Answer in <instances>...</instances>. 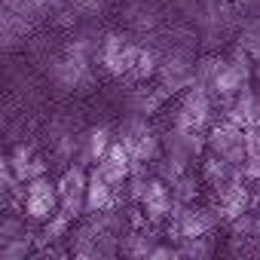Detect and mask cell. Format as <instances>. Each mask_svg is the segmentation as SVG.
I'll return each mask as SVG.
<instances>
[{
  "mask_svg": "<svg viewBox=\"0 0 260 260\" xmlns=\"http://www.w3.org/2000/svg\"><path fill=\"white\" fill-rule=\"evenodd\" d=\"M116 141L128 150L132 162H156L162 156V138L159 132L147 122V116H138V113H128L122 116L119 128H116Z\"/></svg>",
  "mask_w": 260,
  "mask_h": 260,
  "instance_id": "cell-1",
  "label": "cell"
},
{
  "mask_svg": "<svg viewBox=\"0 0 260 260\" xmlns=\"http://www.w3.org/2000/svg\"><path fill=\"white\" fill-rule=\"evenodd\" d=\"M214 92L205 86H190L184 89L178 107H175V119L172 125L178 128H190V132H208L214 122Z\"/></svg>",
  "mask_w": 260,
  "mask_h": 260,
  "instance_id": "cell-2",
  "label": "cell"
},
{
  "mask_svg": "<svg viewBox=\"0 0 260 260\" xmlns=\"http://www.w3.org/2000/svg\"><path fill=\"white\" fill-rule=\"evenodd\" d=\"M193 68H196V55L193 49L187 46H172L162 61H159V71H156V80L159 86L169 92V95H178L184 89L193 86Z\"/></svg>",
  "mask_w": 260,
  "mask_h": 260,
  "instance_id": "cell-3",
  "label": "cell"
},
{
  "mask_svg": "<svg viewBox=\"0 0 260 260\" xmlns=\"http://www.w3.org/2000/svg\"><path fill=\"white\" fill-rule=\"evenodd\" d=\"M55 184H58V208L64 214H71L74 220H80L86 214V190H89V172H86V166L71 162Z\"/></svg>",
  "mask_w": 260,
  "mask_h": 260,
  "instance_id": "cell-4",
  "label": "cell"
},
{
  "mask_svg": "<svg viewBox=\"0 0 260 260\" xmlns=\"http://www.w3.org/2000/svg\"><path fill=\"white\" fill-rule=\"evenodd\" d=\"M208 150L217 153L220 159L233 162V166H242L248 150H245V128L236 125L233 119H220V122H211L208 128Z\"/></svg>",
  "mask_w": 260,
  "mask_h": 260,
  "instance_id": "cell-5",
  "label": "cell"
},
{
  "mask_svg": "<svg viewBox=\"0 0 260 260\" xmlns=\"http://www.w3.org/2000/svg\"><path fill=\"white\" fill-rule=\"evenodd\" d=\"M22 211L28 214V220H49L55 211H58V184L49 181V175H40V178H31L28 181V190H25V205Z\"/></svg>",
  "mask_w": 260,
  "mask_h": 260,
  "instance_id": "cell-6",
  "label": "cell"
},
{
  "mask_svg": "<svg viewBox=\"0 0 260 260\" xmlns=\"http://www.w3.org/2000/svg\"><path fill=\"white\" fill-rule=\"evenodd\" d=\"M141 46L132 43V40H125L122 34H107L101 49H98V61L104 64V71L110 77H128L135 68V58H138Z\"/></svg>",
  "mask_w": 260,
  "mask_h": 260,
  "instance_id": "cell-7",
  "label": "cell"
},
{
  "mask_svg": "<svg viewBox=\"0 0 260 260\" xmlns=\"http://www.w3.org/2000/svg\"><path fill=\"white\" fill-rule=\"evenodd\" d=\"M138 205H141V211H144V217H147V223H150V226H166V220L172 217V208H175L172 184H169V181H162L159 175H153Z\"/></svg>",
  "mask_w": 260,
  "mask_h": 260,
  "instance_id": "cell-8",
  "label": "cell"
},
{
  "mask_svg": "<svg viewBox=\"0 0 260 260\" xmlns=\"http://www.w3.org/2000/svg\"><path fill=\"white\" fill-rule=\"evenodd\" d=\"M113 141H116V135L110 132L107 125H92L89 132L80 135V153H77V162L86 166V169L98 166V162L104 159V153L110 150Z\"/></svg>",
  "mask_w": 260,
  "mask_h": 260,
  "instance_id": "cell-9",
  "label": "cell"
},
{
  "mask_svg": "<svg viewBox=\"0 0 260 260\" xmlns=\"http://www.w3.org/2000/svg\"><path fill=\"white\" fill-rule=\"evenodd\" d=\"M220 110H223V116L226 119H233L236 125H251L254 122V116H257V110H260V92L248 83L245 89H239L233 98H226V101H220Z\"/></svg>",
  "mask_w": 260,
  "mask_h": 260,
  "instance_id": "cell-10",
  "label": "cell"
},
{
  "mask_svg": "<svg viewBox=\"0 0 260 260\" xmlns=\"http://www.w3.org/2000/svg\"><path fill=\"white\" fill-rule=\"evenodd\" d=\"M107 184H113V187H122L125 181H128V175H132V156H128V150L119 144V141H113L110 144V150L104 153V159L98 162V166H92Z\"/></svg>",
  "mask_w": 260,
  "mask_h": 260,
  "instance_id": "cell-11",
  "label": "cell"
},
{
  "mask_svg": "<svg viewBox=\"0 0 260 260\" xmlns=\"http://www.w3.org/2000/svg\"><path fill=\"white\" fill-rule=\"evenodd\" d=\"M156 226H132L119 236V254L122 257H132V260H141V257H150L153 245H156V236H153Z\"/></svg>",
  "mask_w": 260,
  "mask_h": 260,
  "instance_id": "cell-12",
  "label": "cell"
},
{
  "mask_svg": "<svg viewBox=\"0 0 260 260\" xmlns=\"http://www.w3.org/2000/svg\"><path fill=\"white\" fill-rule=\"evenodd\" d=\"M116 205V187L107 184L95 169L89 172V190H86V214H98Z\"/></svg>",
  "mask_w": 260,
  "mask_h": 260,
  "instance_id": "cell-13",
  "label": "cell"
},
{
  "mask_svg": "<svg viewBox=\"0 0 260 260\" xmlns=\"http://www.w3.org/2000/svg\"><path fill=\"white\" fill-rule=\"evenodd\" d=\"M166 98H172V95H169L162 86H156V89H132V95H128L125 107H128V113L150 116V113H156V110L166 104Z\"/></svg>",
  "mask_w": 260,
  "mask_h": 260,
  "instance_id": "cell-14",
  "label": "cell"
},
{
  "mask_svg": "<svg viewBox=\"0 0 260 260\" xmlns=\"http://www.w3.org/2000/svg\"><path fill=\"white\" fill-rule=\"evenodd\" d=\"M223 55L220 52H205V55H199L196 58V68H193V86H205V89H211L214 86V80H217V74L223 71Z\"/></svg>",
  "mask_w": 260,
  "mask_h": 260,
  "instance_id": "cell-15",
  "label": "cell"
},
{
  "mask_svg": "<svg viewBox=\"0 0 260 260\" xmlns=\"http://www.w3.org/2000/svg\"><path fill=\"white\" fill-rule=\"evenodd\" d=\"M34 245H37V239L31 233L16 236V239H4L0 242V260H25V257H31Z\"/></svg>",
  "mask_w": 260,
  "mask_h": 260,
  "instance_id": "cell-16",
  "label": "cell"
},
{
  "mask_svg": "<svg viewBox=\"0 0 260 260\" xmlns=\"http://www.w3.org/2000/svg\"><path fill=\"white\" fill-rule=\"evenodd\" d=\"M34 156H37V153H34V147H31V144H19V147L4 159V162L13 169V175H16L19 181H25V184H28V181H31V162H34Z\"/></svg>",
  "mask_w": 260,
  "mask_h": 260,
  "instance_id": "cell-17",
  "label": "cell"
},
{
  "mask_svg": "<svg viewBox=\"0 0 260 260\" xmlns=\"http://www.w3.org/2000/svg\"><path fill=\"white\" fill-rule=\"evenodd\" d=\"M172 193H175V202L178 205H193L196 202V196H199V181H196V175H181L175 184H172Z\"/></svg>",
  "mask_w": 260,
  "mask_h": 260,
  "instance_id": "cell-18",
  "label": "cell"
},
{
  "mask_svg": "<svg viewBox=\"0 0 260 260\" xmlns=\"http://www.w3.org/2000/svg\"><path fill=\"white\" fill-rule=\"evenodd\" d=\"M211 251H214L211 233H208V236H196V239H184V242L178 245V254H181V257H208Z\"/></svg>",
  "mask_w": 260,
  "mask_h": 260,
  "instance_id": "cell-19",
  "label": "cell"
},
{
  "mask_svg": "<svg viewBox=\"0 0 260 260\" xmlns=\"http://www.w3.org/2000/svg\"><path fill=\"white\" fill-rule=\"evenodd\" d=\"M166 257H181L178 245H153V251H150L147 260H166Z\"/></svg>",
  "mask_w": 260,
  "mask_h": 260,
  "instance_id": "cell-20",
  "label": "cell"
},
{
  "mask_svg": "<svg viewBox=\"0 0 260 260\" xmlns=\"http://www.w3.org/2000/svg\"><path fill=\"white\" fill-rule=\"evenodd\" d=\"M251 236H254V239L260 242V214H257V220H254V233H251Z\"/></svg>",
  "mask_w": 260,
  "mask_h": 260,
  "instance_id": "cell-21",
  "label": "cell"
},
{
  "mask_svg": "<svg viewBox=\"0 0 260 260\" xmlns=\"http://www.w3.org/2000/svg\"><path fill=\"white\" fill-rule=\"evenodd\" d=\"M251 208H254V211H257V214H260V193H257V196H254V199H251Z\"/></svg>",
  "mask_w": 260,
  "mask_h": 260,
  "instance_id": "cell-22",
  "label": "cell"
},
{
  "mask_svg": "<svg viewBox=\"0 0 260 260\" xmlns=\"http://www.w3.org/2000/svg\"><path fill=\"white\" fill-rule=\"evenodd\" d=\"M254 80H257V89H260V61L254 64Z\"/></svg>",
  "mask_w": 260,
  "mask_h": 260,
  "instance_id": "cell-23",
  "label": "cell"
},
{
  "mask_svg": "<svg viewBox=\"0 0 260 260\" xmlns=\"http://www.w3.org/2000/svg\"><path fill=\"white\" fill-rule=\"evenodd\" d=\"M257 4H260V0H257Z\"/></svg>",
  "mask_w": 260,
  "mask_h": 260,
  "instance_id": "cell-24",
  "label": "cell"
}]
</instances>
